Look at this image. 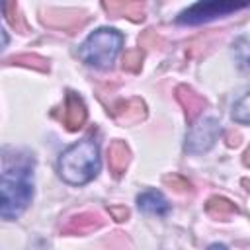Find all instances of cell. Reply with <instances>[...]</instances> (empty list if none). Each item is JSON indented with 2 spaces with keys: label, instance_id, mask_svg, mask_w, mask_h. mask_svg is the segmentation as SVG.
Listing matches in <instances>:
<instances>
[{
  "label": "cell",
  "instance_id": "1",
  "mask_svg": "<svg viewBox=\"0 0 250 250\" xmlns=\"http://www.w3.org/2000/svg\"><path fill=\"white\" fill-rule=\"evenodd\" d=\"M33 199V168L27 162L6 164L0 184V217L18 219Z\"/></svg>",
  "mask_w": 250,
  "mask_h": 250
},
{
  "label": "cell",
  "instance_id": "2",
  "mask_svg": "<svg viewBox=\"0 0 250 250\" xmlns=\"http://www.w3.org/2000/svg\"><path fill=\"white\" fill-rule=\"evenodd\" d=\"M100 166H102L100 146L90 137L64 148L57 164L59 176L70 186H84L92 182L98 176Z\"/></svg>",
  "mask_w": 250,
  "mask_h": 250
},
{
  "label": "cell",
  "instance_id": "3",
  "mask_svg": "<svg viewBox=\"0 0 250 250\" xmlns=\"http://www.w3.org/2000/svg\"><path fill=\"white\" fill-rule=\"evenodd\" d=\"M123 47V33L113 27L92 31L78 47V57L94 68H109Z\"/></svg>",
  "mask_w": 250,
  "mask_h": 250
},
{
  "label": "cell",
  "instance_id": "4",
  "mask_svg": "<svg viewBox=\"0 0 250 250\" xmlns=\"http://www.w3.org/2000/svg\"><path fill=\"white\" fill-rule=\"evenodd\" d=\"M248 6H250L248 2H197V4L189 6L188 10L180 12L176 21L184 23V25H195V23L211 21L215 18L229 16V14L242 10V8H248Z\"/></svg>",
  "mask_w": 250,
  "mask_h": 250
},
{
  "label": "cell",
  "instance_id": "5",
  "mask_svg": "<svg viewBox=\"0 0 250 250\" xmlns=\"http://www.w3.org/2000/svg\"><path fill=\"white\" fill-rule=\"evenodd\" d=\"M219 135V123L215 117H203L201 121H197L189 135H188V141H186V150L188 152H201V150H207L215 139Z\"/></svg>",
  "mask_w": 250,
  "mask_h": 250
},
{
  "label": "cell",
  "instance_id": "6",
  "mask_svg": "<svg viewBox=\"0 0 250 250\" xmlns=\"http://www.w3.org/2000/svg\"><path fill=\"white\" fill-rule=\"evenodd\" d=\"M137 205L146 215H158V217H162V215H166L170 211L168 199L160 191H156V189H146V191L139 193L137 195Z\"/></svg>",
  "mask_w": 250,
  "mask_h": 250
},
{
  "label": "cell",
  "instance_id": "7",
  "mask_svg": "<svg viewBox=\"0 0 250 250\" xmlns=\"http://www.w3.org/2000/svg\"><path fill=\"white\" fill-rule=\"evenodd\" d=\"M84 117H86V109H84L82 100L70 92L68 98H66V115H64V121L68 125V129H78L82 125Z\"/></svg>",
  "mask_w": 250,
  "mask_h": 250
},
{
  "label": "cell",
  "instance_id": "8",
  "mask_svg": "<svg viewBox=\"0 0 250 250\" xmlns=\"http://www.w3.org/2000/svg\"><path fill=\"white\" fill-rule=\"evenodd\" d=\"M230 117L240 123V125H250V90L238 98L232 105V111H230Z\"/></svg>",
  "mask_w": 250,
  "mask_h": 250
},
{
  "label": "cell",
  "instance_id": "9",
  "mask_svg": "<svg viewBox=\"0 0 250 250\" xmlns=\"http://www.w3.org/2000/svg\"><path fill=\"white\" fill-rule=\"evenodd\" d=\"M232 53L240 68H250V35L238 37L232 45Z\"/></svg>",
  "mask_w": 250,
  "mask_h": 250
},
{
  "label": "cell",
  "instance_id": "10",
  "mask_svg": "<svg viewBox=\"0 0 250 250\" xmlns=\"http://www.w3.org/2000/svg\"><path fill=\"white\" fill-rule=\"evenodd\" d=\"M207 250H229L225 244H221V242H215V244H211Z\"/></svg>",
  "mask_w": 250,
  "mask_h": 250
},
{
  "label": "cell",
  "instance_id": "11",
  "mask_svg": "<svg viewBox=\"0 0 250 250\" xmlns=\"http://www.w3.org/2000/svg\"><path fill=\"white\" fill-rule=\"evenodd\" d=\"M244 160H246V164H250V148H248V152H246V158H244Z\"/></svg>",
  "mask_w": 250,
  "mask_h": 250
}]
</instances>
